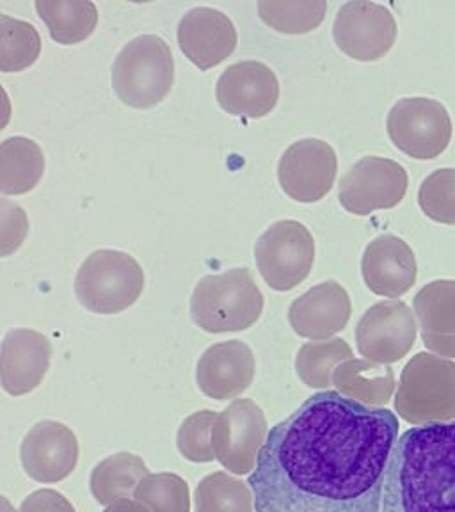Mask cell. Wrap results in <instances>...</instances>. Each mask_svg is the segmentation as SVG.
Masks as SVG:
<instances>
[{"label":"cell","instance_id":"8992f818","mask_svg":"<svg viewBox=\"0 0 455 512\" xmlns=\"http://www.w3.org/2000/svg\"><path fill=\"white\" fill-rule=\"evenodd\" d=\"M386 130L400 152L416 160H432L447 150L454 134L452 118L440 100L413 96L393 105Z\"/></svg>","mask_w":455,"mask_h":512},{"label":"cell","instance_id":"3957f363","mask_svg":"<svg viewBox=\"0 0 455 512\" xmlns=\"http://www.w3.org/2000/svg\"><path fill=\"white\" fill-rule=\"evenodd\" d=\"M175 84V57L164 38L143 34L128 41L112 64V89L123 104L152 109Z\"/></svg>","mask_w":455,"mask_h":512},{"label":"cell","instance_id":"ba28073f","mask_svg":"<svg viewBox=\"0 0 455 512\" xmlns=\"http://www.w3.org/2000/svg\"><path fill=\"white\" fill-rule=\"evenodd\" d=\"M409 187L406 168L397 160L363 157L345 173L340 187V205L354 216H370L402 203Z\"/></svg>","mask_w":455,"mask_h":512},{"label":"cell","instance_id":"4fadbf2b","mask_svg":"<svg viewBox=\"0 0 455 512\" xmlns=\"http://www.w3.org/2000/svg\"><path fill=\"white\" fill-rule=\"evenodd\" d=\"M361 274L367 287L384 297H400L416 283L418 264L408 242L386 233L372 240L361 258Z\"/></svg>","mask_w":455,"mask_h":512},{"label":"cell","instance_id":"44dd1931","mask_svg":"<svg viewBox=\"0 0 455 512\" xmlns=\"http://www.w3.org/2000/svg\"><path fill=\"white\" fill-rule=\"evenodd\" d=\"M418 205L434 223L455 226V168L436 169L427 176L418 191Z\"/></svg>","mask_w":455,"mask_h":512},{"label":"cell","instance_id":"6da1fadb","mask_svg":"<svg viewBox=\"0 0 455 512\" xmlns=\"http://www.w3.org/2000/svg\"><path fill=\"white\" fill-rule=\"evenodd\" d=\"M399 418L320 392L274 425L248 484L256 512H381Z\"/></svg>","mask_w":455,"mask_h":512},{"label":"cell","instance_id":"d6986e66","mask_svg":"<svg viewBox=\"0 0 455 512\" xmlns=\"http://www.w3.org/2000/svg\"><path fill=\"white\" fill-rule=\"evenodd\" d=\"M41 54L40 32L24 20L0 15V70L22 72L38 61Z\"/></svg>","mask_w":455,"mask_h":512},{"label":"cell","instance_id":"5bb4252c","mask_svg":"<svg viewBox=\"0 0 455 512\" xmlns=\"http://www.w3.org/2000/svg\"><path fill=\"white\" fill-rule=\"evenodd\" d=\"M415 336L413 315L402 301H386L372 306L358 328L360 349L379 354L383 360H397Z\"/></svg>","mask_w":455,"mask_h":512},{"label":"cell","instance_id":"52a82bcc","mask_svg":"<svg viewBox=\"0 0 455 512\" xmlns=\"http://www.w3.org/2000/svg\"><path fill=\"white\" fill-rule=\"evenodd\" d=\"M255 258L265 283L278 292H288L310 276L315 240L303 223L278 221L256 240Z\"/></svg>","mask_w":455,"mask_h":512},{"label":"cell","instance_id":"30bf717a","mask_svg":"<svg viewBox=\"0 0 455 512\" xmlns=\"http://www.w3.org/2000/svg\"><path fill=\"white\" fill-rule=\"evenodd\" d=\"M338 159L331 144L308 137L281 155L278 178L283 192L299 203H317L335 184Z\"/></svg>","mask_w":455,"mask_h":512},{"label":"cell","instance_id":"7a4b0ae2","mask_svg":"<svg viewBox=\"0 0 455 512\" xmlns=\"http://www.w3.org/2000/svg\"><path fill=\"white\" fill-rule=\"evenodd\" d=\"M381 512H455V420L411 427L400 436Z\"/></svg>","mask_w":455,"mask_h":512},{"label":"cell","instance_id":"8fae6325","mask_svg":"<svg viewBox=\"0 0 455 512\" xmlns=\"http://www.w3.org/2000/svg\"><path fill=\"white\" fill-rule=\"evenodd\" d=\"M216 98L228 114L260 120L278 105L280 82L267 64L242 61L228 66L219 77Z\"/></svg>","mask_w":455,"mask_h":512},{"label":"cell","instance_id":"9a60e30c","mask_svg":"<svg viewBox=\"0 0 455 512\" xmlns=\"http://www.w3.org/2000/svg\"><path fill=\"white\" fill-rule=\"evenodd\" d=\"M351 315V297L335 280L322 281L297 297L290 306V322L301 335H328L344 328Z\"/></svg>","mask_w":455,"mask_h":512},{"label":"cell","instance_id":"5b68a950","mask_svg":"<svg viewBox=\"0 0 455 512\" xmlns=\"http://www.w3.org/2000/svg\"><path fill=\"white\" fill-rule=\"evenodd\" d=\"M144 288V271L134 256L116 249H98L82 262L75 276V294L95 313L123 312Z\"/></svg>","mask_w":455,"mask_h":512},{"label":"cell","instance_id":"2e32d148","mask_svg":"<svg viewBox=\"0 0 455 512\" xmlns=\"http://www.w3.org/2000/svg\"><path fill=\"white\" fill-rule=\"evenodd\" d=\"M45 173V155L29 137H9L0 144V191L2 194L31 192Z\"/></svg>","mask_w":455,"mask_h":512},{"label":"cell","instance_id":"e0dca14e","mask_svg":"<svg viewBox=\"0 0 455 512\" xmlns=\"http://www.w3.org/2000/svg\"><path fill=\"white\" fill-rule=\"evenodd\" d=\"M34 6L52 40L61 45L88 40L98 24V9L89 0H38Z\"/></svg>","mask_w":455,"mask_h":512},{"label":"cell","instance_id":"277c9868","mask_svg":"<svg viewBox=\"0 0 455 512\" xmlns=\"http://www.w3.org/2000/svg\"><path fill=\"white\" fill-rule=\"evenodd\" d=\"M262 308L264 296L246 267L205 276L192 292V319L207 331L246 329L258 320Z\"/></svg>","mask_w":455,"mask_h":512},{"label":"cell","instance_id":"7402d4cb","mask_svg":"<svg viewBox=\"0 0 455 512\" xmlns=\"http://www.w3.org/2000/svg\"><path fill=\"white\" fill-rule=\"evenodd\" d=\"M248 347L240 344L221 345L216 349H210L207 352V358L201 363V381L203 386L207 388L212 381H216L219 386H223L228 379L230 381H239L240 374L248 376L244 372H239L240 368L251 363L248 358Z\"/></svg>","mask_w":455,"mask_h":512},{"label":"cell","instance_id":"603a6c76","mask_svg":"<svg viewBox=\"0 0 455 512\" xmlns=\"http://www.w3.org/2000/svg\"><path fill=\"white\" fill-rule=\"evenodd\" d=\"M0 226L2 256H9L22 246L29 230L24 210L11 201H0Z\"/></svg>","mask_w":455,"mask_h":512},{"label":"cell","instance_id":"ffe728a7","mask_svg":"<svg viewBox=\"0 0 455 512\" xmlns=\"http://www.w3.org/2000/svg\"><path fill=\"white\" fill-rule=\"evenodd\" d=\"M415 310L422 320L427 340L438 335H447L448 329L455 333V281L436 280L427 283L415 297Z\"/></svg>","mask_w":455,"mask_h":512},{"label":"cell","instance_id":"ac0fdd59","mask_svg":"<svg viewBox=\"0 0 455 512\" xmlns=\"http://www.w3.org/2000/svg\"><path fill=\"white\" fill-rule=\"evenodd\" d=\"M324 0H260L258 13L274 31L281 34H306L319 27L326 18Z\"/></svg>","mask_w":455,"mask_h":512},{"label":"cell","instance_id":"9c48e42d","mask_svg":"<svg viewBox=\"0 0 455 512\" xmlns=\"http://www.w3.org/2000/svg\"><path fill=\"white\" fill-rule=\"evenodd\" d=\"M397 31L392 11L370 0L344 4L333 25L336 47L361 63H372L386 56L395 45Z\"/></svg>","mask_w":455,"mask_h":512},{"label":"cell","instance_id":"7c38bea8","mask_svg":"<svg viewBox=\"0 0 455 512\" xmlns=\"http://www.w3.org/2000/svg\"><path fill=\"white\" fill-rule=\"evenodd\" d=\"M178 47L203 72L216 68L237 48V29L219 9L192 8L178 24Z\"/></svg>","mask_w":455,"mask_h":512}]
</instances>
